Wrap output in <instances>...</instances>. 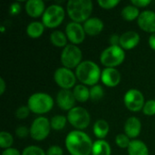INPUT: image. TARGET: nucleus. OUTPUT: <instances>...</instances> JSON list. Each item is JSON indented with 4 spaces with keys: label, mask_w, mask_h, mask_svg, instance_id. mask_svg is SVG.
<instances>
[{
    "label": "nucleus",
    "mask_w": 155,
    "mask_h": 155,
    "mask_svg": "<svg viewBox=\"0 0 155 155\" xmlns=\"http://www.w3.org/2000/svg\"><path fill=\"white\" fill-rule=\"evenodd\" d=\"M64 144L71 155H90L92 154L94 143L87 134L74 130L67 134Z\"/></svg>",
    "instance_id": "nucleus-1"
},
{
    "label": "nucleus",
    "mask_w": 155,
    "mask_h": 155,
    "mask_svg": "<svg viewBox=\"0 0 155 155\" xmlns=\"http://www.w3.org/2000/svg\"><path fill=\"white\" fill-rule=\"evenodd\" d=\"M75 75L82 84L94 86L101 80L102 71L97 64L90 60H85L75 68Z\"/></svg>",
    "instance_id": "nucleus-2"
},
{
    "label": "nucleus",
    "mask_w": 155,
    "mask_h": 155,
    "mask_svg": "<svg viewBox=\"0 0 155 155\" xmlns=\"http://www.w3.org/2000/svg\"><path fill=\"white\" fill-rule=\"evenodd\" d=\"M93 8L91 0H70L66 5V13L73 22L81 24L90 18Z\"/></svg>",
    "instance_id": "nucleus-3"
},
{
    "label": "nucleus",
    "mask_w": 155,
    "mask_h": 155,
    "mask_svg": "<svg viewBox=\"0 0 155 155\" xmlns=\"http://www.w3.org/2000/svg\"><path fill=\"white\" fill-rule=\"evenodd\" d=\"M54 99L46 93L38 92L30 95L27 100V106L35 114H45L49 113L54 106Z\"/></svg>",
    "instance_id": "nucleus-4"
},
{
    "label": "nucleus",
    "mask_w": 155,
    "mask_h": 155,
    "mask_svg": "<svg viewBox=\"0 0 155 155\" xmlns=\"http://www.w3.org/2000/svg\"><path fill=\"white\" fill-rule=\"evenodd\" d=\"M124 59L125 52L120 45H110L100 55V62L105 68H115L121 65Z\"/></svg>",
    "instance_id": "nucleus-5"
},
{
    "label": "nucleus",
    "mask_w": 155,
    "mask_h": 155,
    "mask_svg": "<svg viewBox=\"0 0 155 155\" xmlns=\"http://www.w3.org/2000/svg\"><path fill=\"white\" fill-rule=\"evenodd\" d=\"M65 17V11L63 6L53 4L46 7L44 15H42V23L45 27L56 28L59 26Z\"/></svg>",
    "instance_id": "nucleus-6"
},
{
    "label": "nucleus",
    "mask_w": 155,
    "mask_h": 155,
    "mask_svg": "<svg viewBox=\"0 0 155 155\" xmlns=\"http://www.w3.org/2000/svg\"><path fill=\"white\" fill-rule=\"evenodd\" d=\"M83 54L81 49L73 44L67 45L61 53V63L64 67L68 69L76 68L83 61Z\"/></svg>",
    "instance_id": "nucleus-7"
},
{
    "label": "nucleus",
    "mask_w": 155,
    "mask_h": 155,
    "mask_svg": "<svg viewBox=\"0 0 155 155\" xmlns=\"http://www.w3.org/2000/svg\"><path fill=\"white\" fill-rule=\"evenodd\" d=\"M68 123L76 130H84L87 128L91 123L90 114L86 109L81 106H75L67 113Z\"/></svg>",
    "instance_id": "nucleus-8"
},
{
    "label": "nucleus",
    "mask_w": 155,
    "mask_h": 155,
    "mask_svg": "<svg viewBox=\"0 0 155 155\" xmlns=\"http://www.w3.org/2000/svg\"><path fill=\"white\" fill-rule=\"evenodd\" d=\"M51 129L50 121L45 116H38L30 126V136L35 141H44L49 135Z\"/></svg>",
    "instance_id": "nucleus-9"
},
{
    "label": "nucleus",
    "mask_w": 155,
    "mask_h": 155,
    "mask_svg": "<svg viewBox=\"0 0 155 155\" xmlns=\"http://www.w3.org/2000/svg\"><path fill=\"white\" fill-rule=\"evenodd\" d=\"M76 75L71 69L66 67H59L54 71V80L55 84L63 90H71L76 83Z\"/></svg>",
    "instance_id": "nucleus-10"
},
{
    "label": "nucleus",
    "mask_w": 155,
    "mask_h": 155,
    "mask_svg": "<svg viewBox=\"0 0 155 155\" xmlns=\"http://www.w3.org/2000/svg\"><path fill=\"white\" fill-rule=\"evenodd\" d=\"M124 103L129 111L137 113L143 111L145 100L141 91L137 89H130L125 93L124 96Z\"/></svg>",
    "instance_id": "nucleus-11"
},
{
    "label": "nucleus",
    "mask_w": 155,
    "mask_h": 155,
    "mask_svg": "<svg viewBox=\"0 0 155 155\" xmlns=\"http://www.w3.org/2000/svg\"><path fill=\"white\" fill-rule=\"evenodd\" d=\"M65 35L67 39L75 45L82 44L84 41L86 35L84 26L81 24L75 22H70L66 25Z\"/></svg>",
    "instance_id": "nucleus-12"
},
{
    "label": "nucleus",
    "mask_w": 155,
    "mask_h": 155,
    "mask_svg": "<svg viewBox=\"0 0 155 155\" xmlns=\"http://www.w3.org/2000/svg\"><path fill=\"white\" fill-rule=\"evenodd\" d=\"M137 24L139 27L147 33L154 34L155 33V12L152 10L143 11L138 19Z\"/></svg>",
    "instance_id": "nucleus-13"
},
{
    "label": "nucleus",
    "mask_w": 155,
    "mask_h": 155,
    "mask_svg": "<svg viewBox=\"0 0 155 155\" xmlns=\"http://www.w3.org/2000/svg\"><path fill=\"white\" fill-rule=\"evenodd\" d=\"M75 98L74 93L71 90H60L56 95V104L63 111L69 112L75 107Z\"/></svg>",
    "instance_id": "nucleus-14"
},
{
    "label": "nucleus",
    "mask_w": 155,
    "mask_h": 155,
    "mask_svg": "<svg viewBox=\"0 0 155 155\" xmlns=\"http://www.w3.org/2000/svg\"><path fill=\"white\" fill-rule=\"evenodd\" d=\"M121 74L116 68H104L102 71L101 81L107 87H115L121 82Z\"/></svg>",
    "instance_id": "nucleus-15"
},
{
    "label": "nucleus",
    "mask_w": 155,
    "mask_h": 155,
    "mask_svg": "<svg viewBox=\"0 0 155 155\" xmlns=\"http://www.w3.org/2000/svg\"><path fill=\"white\" fill-rule=\"evenodd\" d=\"M140 43V35L135 31H127L121 35L120 46L124 50H131Z\"/></svg>",
    "instance_id": "nucleus-16"
},
{
    "label": "nucleus",
    "mask_w": 155,
    "mask_h": 155,
    "mask_svg": "<svg viewBox=\"0 0 155 155\" xmlns=\"http://www.w3.org/2000/svg\"><path fill=\"white\" fill-rule=\"evenodd\" d=\"M84 29L86 35L90 36H95L98 35L102 31L104 30V25L103 20H101L98 17H90L88 20H86L84 25Z\"/></svg>",
    "instance_id": "nucleus-17"
},
{
    "label": "nucleus",
    "mask_w": 155,
    "mask_h": 155,
    "mask_svg": "<svg viewBox=\"0 0 155 155\" xmlns=\"http://www.w3.org/2000/svg\"><path fill=\"white\" fill-rule=\"evenodd\" d=\"M142 131V124L140 119L132 116L129 117L124 124V134L130 138L134 139L138 137Z\"/></svg>",
    "instance_id": "nucleus-18"
},
{
    "label": "nucleus",
    "mask_w": 155,
    "mask_h": 155,
    "mask_svg": "<svg viewBox=\"0 0 155 155\" xmlns=\"http://www.w3.org/2000/svg\"><path fill=\"white\" fill-rule=\"evenodd\" d=\"M25 9L30 17L37 18L44 15L46 8L44 1L42 0H28L25 3Z\"/></svg>",
    "instance_id": "nucleus-19"
},
{
    "label": "nucleus",
    "mask_w": 155,
    "mask_h": 155,
    "mask_svg": "<svg viewBox=\"0 0 155 155\" xmlns=\"http://www.w3.org/2000/svg\"><path fill=\"white\" fill-rule=\"evenodd\" d=\"M128 155H149V149L145 143L141 140H132L128 148Z\"/></svg>",
    "instance_id": "nucleus-20"
},
{
    "label": "nucleus",
    "mask_w": 155,
    "mask_h": 155,
    "mask_svg": "<svg viewBox=\"0 0 155 155\" xmlns=\"http://www.w3.org/2000/svg\"><path fill=\"white\" fill-rule=\"evenodd\" d=\"M45 25L42 22L33 21L26 26V35L33 39L39 38L45 32Z\"/></svg>",
    "instance_id": "nucleus-21"
},
{
    "label": "nucleus",
    "mask_w": 155,
    "mask_h": 155,
    "mask_svg": "<svg viewBox=\"0 0 155 155\" xmlns=\"http://www.w3.org/2000/svg\"><path fill=\"white\" fill-rule=\"evenodd\" d=\"M93 130H94V134L99 140H104V138H105L107 134H109L110 126H109V124L105 120L100 119L94 123Z\"/></svg>",
    "instance_id": "nucleus-22"
},
{
    "label": "nucleus",
    "mask_w": 155,
    "mask_h": 155,
    "mask_svg": "<svg viewBox=\"0 0 155 155\" xmlns=\"http://www.w3.org/2000/svg\"><path fill=\"white\" fill-rule=\"evenodd\" d=\"M112 148L105 140H96L93 144L92 155H111Z\"/></svg>",
    "instance_id": "nucleus-23"
},
{
    "label": "nucleus",
    "mask_w": 155,
    "mask_h": 155,
    "mask_svg": "<svg viewBox=\"0 0 155 155\" xmlns=\"http://www.w3.org/2000/svg\"><path fill=\"white\" fill-rule=\"evenodd\" d=\"M74 98L76 102L85 103L90 99V89L84 84H77L74 87L73 90Z\"/></svg>",
    "instance_id": "nucleus-24"
},
{
    "label": "nucleus",
    "mask_w": 155,
    "mask_h": 155,
    "mask_svg": "<svg viewBox=\"0 0 155 155\" xmlns=\"http://www.w3.org/2000/svg\"><path fill=\"white\" fill-rule=\"evenodd\" d=\"M50 41L52 45L56 47L64 48L67 45V36L64 32L60 30H54L51 33Z\"/></svg>",
    "instance_id": "nucleus-25"
},
{
    "label": "nucleus",
    "mask_w": 155,
    "mask_h": 155,
    "mask_svg": "<svg viewBox=\"0 0 155 155\" xmlns=\"http://www.w3.org/2000/svg\"><path fill=\"white\" fill-rule=\"evenodd\" d=\"M140 14L141 13L139 11V8L132 4L124 7L121 12L122 17L126 21H134L135 19H138Z\"/></svg>",
    "instance_id": "nucleus-26"
},
{
    "label": "nucleus",
    "mask_w": 155,
    "mask_h": 155,
    "mask_svg": "<svg viewBox=\"0 0 155 155\" xmlns=\"http://www.w3.org/2000/svg\"><path fill=\"white\" fill-rule=\"evenodd\" d=\"M67 122V118L64 115H54L50 120L51 128L54 131H62L65 127Z\"/></svg>",
    "instance_id": "nucleus-27"
},
{
    "label": "nucleus",
    "mask_w": 155,
    "mask_h": 155,
    "mask_svg": "<svg viewBox=\"0 0 155 155\" xmlns=\"http://www.w3.org/2000/svg\"><path fill=\"white\" fill-rule=\"evenodd\" d=\"M14 143L13 135L5 131H2L0 133V147L4 150L11 148Z\"/></svg>",
    "instance_id": "nucleus-28"
},
{
    "label": "nucleus",
    "mask_w": 155,
    "mask_h": 155,
    "mask_svg": "<svg viewBox=\"0 0 155 155\" xmlns=\"http://www.w3.org/2000/svg\"><path fill=\"white\" fill-rule=\"evenodd\" d=\"M104 94V91L101 85H94L90 88V99L94 102L100 101Z\"/></svg>",
    "instance_id": "nucleus-29"
},
{
    "label": "nucleus",
    "mask_w": 155,
    "mask_h": 155,
    "mask_svg": "<svg viewBox=\"0 0 155 155\" xmlns=\"http://www.w3.org/2000/svg\"><path fill=\"white\" fill-rule=\"evenodd\" d=\"M131 139L125 134H120L118 135H116L115 137V143L119 148L122 149H127L130 143H131Z\"/></svg>",
    "instance_id": "nucleus-30"
},
{
    "label": "nucleus",
    "mask_w": 155,
    "mask_h": 155,
    "mask_svg": "<svg viewBox=\"0 0 155 155\" xmlns=\"http://www.w3.org/2000/svg\"><path fill=\"white\" fill-rule=\"evenodd\" d=\"M22 155H46V152H45L41 147L30 145L23 150Z\"/></svg>",
    "instance_id": "nucleus-31"
},
{
    "label": "nucleus",
    "mask_w": 155,
    "mask_h": 155,
    "mask_svg": "<svg viewBox=\"0 0 155 155\" xmlns=\"http://www.w3.org/2000/svg\"><path fill=\"white\" fill-rule=\"evenodd\" d=\"M143 113L147 116L155 115V100L151 99L145 102L144 106L143 108Z\"/></svg>",
    "instance_id": "nucleus-32"
},
{
    "label": "nucleus",
    "mask_w": 155,
    "mask_h": 155,
    "mask_svg": "<svg viewBox=\"0 0 155 155\" xmlns=\"http://www.w3.org/2000/svg\"><path fill=\"white\" fill-rule=\"evenodd\" d=\"M97 4L99 5L100 7L109 10L117 6L120 4V1L119 0H98Z\"/></svg>",
    "instance_id": "nucleus-33"
},
{
    "label": "nucleus",
    "mask_w": 155,
    "mask_h": 155,
    "mask_svg": "<svg viewBox=\"0 0 155 155\" xmlns=\"http://www.w3.org/2000/svg\"><path fill=\"white\" fill-rule=\"evenodd\" d=\"M30 109L28 108L27 105H22V106H19L16 111H15V116L17 119H20V120H24L25 118L28 117L29 114H30Z\"/></svg>",
    "instance_id": "nucleus-34"
},
{
    "label": "nucleus",
    "mask_w": 155,
    "mask_h": 155,
    "mask_svg": "<svg viewBox=\"0 0 155 155\" xmlns=\"http://www.w3.org/2000/svg\"><path fill=\"white\" fill-rule=\"evenodd\" d=\"M15 135L21 139L26 138L28 135H30V129H28L26 126H23V125L18 126L15 129Z\"/></svg>",
    "instance_id": "nucleus-35"
},
{
    "label": "nucleus",
    "mask_w": 155,
    "mask_h": 155,
    "mask_svg": "<svg viewBox=\"0 0 155 155\" xmlns=\"http://www.w3.org/2000/svg\"><path fill=\"white\" fill-rule=\"evenodd\" d=\"M64 151L63 149L58 146V145H52L50 146L47 151H46V155H63Z\"/></svg>",
    "instance_id": "nucleus-36"
},
{
    "label": "nucleus",
    "mask_w": 155,
    "mask_h": 155,
    "mask_svg": "<svg viewBox=\"0 0 155 155\" xmlns=\"http://www.w3.org/2000/svg\"><path fill=\"white\" fill-rule=\"evenodd\" d=\"M21 11V5L18 2L12 3L10 7H9V13L11 15H16L20 13Z\"/></svg>",
    "instance_id": "nucleus-37"
},
{
    "label": "nucleus",
    "mask_w": 155,
    "mask_h": 155,
    "mask_svg": "<svg viewBox=\"0 0 155 155\" xmlns=\"http://www.w3.org/2000/svg\"><path fill=\"white\" fill-rule=\"evenodd\" d=\"M152 3L151 0H132L131 4L136 7H146Z\"/></svg>",
    "instance_id": "nucleus-38"
},
{
    "label": "nucleus",
    "mask_w": 155,
    "mask_h": 155,
    "mask_svg": "<svg viewBox=\"0 0 155 155\" xmlns=\"http://www.w3.org/2000/svg\"><path fill=\"white\" fill-rule=\"evenodd\" d=\"M1 155H22V153L15 148H8V149H5L2 152V154Z\"/></svg>",
    "instance_id": "nucleus-39"
},
{
    "label": "nucleus",
    "mask_w": 155,
    "mask_h": 155,
    "mask_svg": "<svg viewBox=\"0 0 155 155\" xmlns=\"http://www.w3.org/2000/svg\"><path fill=\"white\" fill-rule=\"evenodd\" d=\"M120 37H121V35H119L117 34L112 35L109 39L111 45H120Z\"/></svg>",
    "instance_id": "nucleus-40"
},
{
    "label": "nucleus",
    "mask_w": 155,
    "mask_h": 155,
    "mask_svg": "<svg viewBox=\"0 0 155 155\" xmlns=\"http://www.w3.org/2000/svg\"><path fill=\"white\" fill-rule=\"evenodd\" d=\"M148 43H149L150 47H151L153 50H154L155 51V33L154 34H152V35H150V37H149V39H148Z\"/></svg>",
    "instance_id": "nucleus-41"
},
{
    "label": "nucleus",
    "mask_w": 155,
    "mask_h": 155,
    "mask_svg": "<svg viewBox=\"0 0 155 155\" xmlns=\"http://www.w3.org/2000/svg\"><path fill=\"white\" fill-rule=\"evenodd\" d=\"M6 89V85H5V82L3 78H0V94L3 95L4 93L5 92Z\"/></svg>",
    "instance_id": "nucleus-42"
},
{
    "label": "nucleus",
    "mask_w": 155,
    "mask_h": 155,
    "mask_svg": "<svg viewBox=\"0 0 155 155\" xmlns=\"http://www.w3.org/2000/svg\"><path fill=\"white\" fill-rule=\"evenodd\" d=\"M1 31H2V32H4V31H5V28H4V26H2V27H1Z\"/></svg>",
    "instance_id": "nucleus-43"
}]
</instances>
